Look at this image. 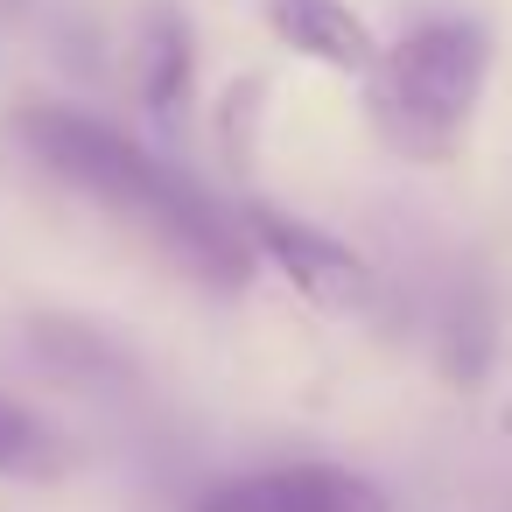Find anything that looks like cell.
Here are the masks:
<instances>
[{"label": "cell", "instance_id": "cell-1", "mask_svg": "<svg viewBox=\"0 0 512 512\" xmlns=\"http://www.w3.org/2000/svg\"><path fill=\"white\" fill-rule=\"evenodd\" d=\"M15 134H22V148H29L57 183H71V190L92 197V204H106V211L127 218L134 232H148L190 281L225 288V295L253 281L260 253H253L246 225H239L225 204H211V190H197L176 162L148 155L134 134L92 120V113H78V106H57V99L22 106V113H15Z\"/></svg>", "mask_w": 512, "mask_h": 512}, {"label": "cell", "instance_id": "cell-2", "mask_svg": "<svg viewBox=\"0 0 512 512\" xmlns=\"http://www.w3.org/2000/svg\"><path fill=\"white\" fill-rule=\"evenodd\" d=\"M491 85V29L477 15H428L379 50L365 71V120L372 134L421 169H442L484 106Z\"/></svg>", "mask_w": 512, "mask_h": 512}, {"label": "cell", "instance_id": "cell-3", "mask_svg": "<svg viewBox=\"0 0 512 512\" xmlns=\"http://www.w3.org/2000/svg\"><path fill=\"white\" fill-rule=\"evenodd\" d=\"M239 225H246L253 253H260L309 309H323V316H365V309L379 302L372 260H365L358 246H344L337 232H323V225H309V218H295V211H274V204H246Z\"/></svg>", "mask_w": 512, "mask_h": 512}, {"label": "cell", "instance_id": "cell-4", "mask_svg": "<svg viewBox=\"0 0 512 512\" xmlns=\"http://www.w3.org/2000/svg\"><path fill=\"white\" fill-rule=\"evenodd\" d=\"M190 512H393V498L344 463H267L211 484Z\"/></svg>", "mask_w": 512, "mask_h": 512}, {"label": "cell", "instance_id": "cell-5", "mask_svg": "<svg viewBox=\"0 0 512 512\" xmlns=\"http://www.w3.org/2000/svg\"><path fill=\"white\" fill-rule=\"evenodd\" d=\"M260 15L295 57H309L323 71H344V78H365L386 50L372 36V22L358 8H344V0H260Z\"/></svg>", "mask_w": 512, "mask_h": 512}, {"label": "cell", "instance_id": "cell-6", "mask_svg": "<svg viewBox=\"0 0 512 512\" xmlns=\"http://www.w3.org/2000/svg\"><path fill=\"white\" fill-rule=\"evenodd\" d=\"M190 78H197V36L183 22V8L155 0V8L141 15V29H134V85H141V106L162 127H176L183 106H190Z\"/></svg>", "mask_w": 512, "mask_h": 512}, {"label": "cell", "instance_id": "cell-7", "mask_svg": "<svg viewBox=\"0 0 512 512\" xmlns=\"http://www.w3.org/2000/svg\"><path fill=\"white\" fill-rule=\"evenodd\" d=\"M29 344L50 358V372H71V379H127V358L92 330V323H71V316H36L29 323Z\"/></svg>", "mask_w": 512, "mask_h": 512}, {"label": "cell", "instance_id": "cell-8", "mask_svg": "<svg viewBox=\"0 0 512 512\" xmlns=\"http://www.w3.org/2000/svg\"><path fill=\"white\" fill-rule=\"evenodd\" d=\"M71 463V442L22 400L0 393V477H57Z\"/></svg>", "mask_w": 512, "mask_h": 512}, {"label": "cell", "instance_id": "cell-9", "mask_svg": "<svg viewBox=\"0 0 512 512\" xmlns=\"http://www.w3.org/2000/svg\"><path fill=\"white\" fill-rule=\"evenodd\" d=\"M260 99H267V78H232L225 99H218V134H225V155L246 169L253 155V120H260Z\"/></svg>", "mask_w": 512, "mask_h": 512}, {"label": "cell", "instance_id": "cell-10", "mask_svg": "<svg viewBox=\"0 0 512 512\" xmlns=\"http://www.w3.org/2000/svg\"><path fill=\"white\" fill-rule=\"evenodd\" d=\"M29 15V0H0V22H22Z\"/></svg>", "mask_w": 512, "mask_h": 512}]
</instances>
